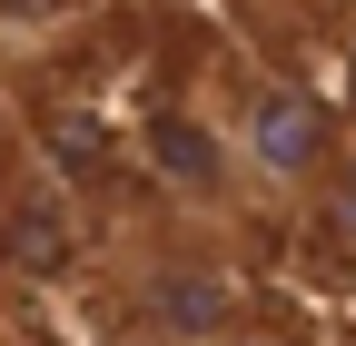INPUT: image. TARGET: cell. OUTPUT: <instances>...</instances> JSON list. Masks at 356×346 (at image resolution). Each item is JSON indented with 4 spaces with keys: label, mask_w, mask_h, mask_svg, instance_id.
Masks as SVG:
<instances>
[{
    "label": "cell",
    "mask_w": 356,
    "mask_h": 346,
    "mask_svg": "<svg viewBox=\"0 0 356 346\" xmlns=\"http://www.w3.org/2000/svg\"><path fill=\"white\" fill-rule=\"evenodd\" d=\"M228 139H238L248 188H267V198H307L337 168V149H346L337 119H327V99L297 90V79H267V69H248L228 90Z\"/></svg>",
    "instance_id": "1"
},
{
    "label": "cell",
    "mask_w": 356,
    "mask_h": 346,
    "mask_svg": "<svg viewBox=\"0 0 356 346\" xmlns=\"http://www.w3.org/2000/svg\"><path fill=\"white\" fill-rule=\"evenodd\" d=\"M238 287H228V267H208V257H168V267H149L139 277V327L159 336V346H208V336H228L238 317Z\"/></svg>",
    "instance_id": "2"
},
{
    "label": "cell",
    "mask_w": 356,
    "mask_h": 346,
    "mask_svg": "<svg viewBox=\"0 0 356 346\" xmlns=\"http://www.w3.org/2000/svg\"><path fill=\"white\" fill-rule=\"evenodd\" d=\"M149 168H159L178 198H198V208H218V198H238V188H248L228 119L208 129L198 109H159V119H149Z\"/></svg>",
    "instance_id": "3"
},
{
    "label": "cell",
    "mask_w": 356,
    "mask_h": 346,
    "mask_svg": "<svg viewBox=\"0 0 356 346\" xmlns=\"http://www.w3.org/2000/svg\"><path fill=\"white\" fill-rule=\"evenodd\" d=\"M307 208H317V238H337V247H356V139L337 149V168L317 188H307Z\"/></svg>",
    "instance_id": "4"
},
{
    "label": "cell",
    "mask_w": 356,
    "mask_h": 346,
    "mask_svg": "<svg viewBox=\"0 0 356 346\" xmlns=\"http://www.w3.org/2000/svg\"><path fill=\"white\" fill-rule=\"evenodd\" d=\"M208 346H287V336H267V327H228V336H208Z\"/></svg>",
    "instance_id": "5"
},
{
    "label": "cell",
    "mask_w": 356,
    "mask_h": 346,
    "mask_svg": "<svg viewBox=\"0 0 356 346\" xmlns=\"http://www.w3.org/2000/svg\"><path fill=\"white\" fill-rule=\"evenodd\" d=\"M10 50H20V30H10V20H0V69H10Z\"/></svg>",
    "instance_id": "6"
},
{
    "label": "cell",
    "mask_w": 356,
    "mask_h": 346,
    "mask_svg": "<svg viewBox=\"0 0 356 346\" xmlns=\"http://www.w3.org/2000/svg\"><path fill=\"white\" fill-rule=\"evenodd\" d=\"M228 10H238V20H248V10H277V0H228Z\"/></svg>",
    "instance_id": "7"
}]
</instances>
